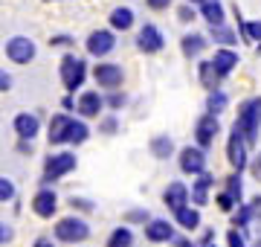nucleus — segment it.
Instances as JSON below:
<instances>
[{"label": "nucleus", "mask_w": 261, "mask_h": 247, "mask_svg": "<svg viewBox=\"0 0 261 247\" xmlns=\"http://www.w3.org/2000/svg\"><path fill=\"white\" fill-rule=\"evenodd\" d=\"M9 85H12V79L3 73V76H0V87H3V90H9Z\"/></svg>", "instance_id": "nucleus-42"}, {"label": "nucleus", "mask_w": 261, "mask_h": 247, "mask_svg": "<svg viewBox=\"0 0 261 247\" xmlns=\"http://www.w3.org/2000/svg\"><path fill=\"white\" fill-rule=\"evenodd\" d=\"M232 204H235V198L229 195V192H221V195H218V207L224 209V212H229V209H232Z\"/></svg>", "instance_id": "nucleus-35"}, {"label": "nucleus", "mask_w": 261, "mask_h": 247, "mask_svg": "<svg viewBox=\"0 0 261 247\" xmlns=\"http://www.w3.org/2000/svg\"><path fill=\"white\" fill-rule=\"evenodd\" d=\"M212 61H215V67H218V73H221V76H226V73L238 64V56H235L232 50H218Z\"/></svg>", "instance_id": "nucleus-20"}, {"label": "nucleus", "mask_w": 261, "mask_h": 247, "mask_svg": "<svg viewBox=\"0 0 261 247\" xmlns=\"http://www.w3.org/2000/svg\"><path fill=\"white\" fill-rule=\"evenodd\" d=\"M232 131H238L247 140V145H252L255 140H258V131H261V96H255V99H250V102L241 105V114H238V119H235V128Z\"/></svg>", "instance_id": "nucleus-1"}, {"label": "nucleus", "mask_w": 261, "mask_h": 247, "mask_svg": "<svg viewBox=\"0 0 261 247\" xmlns=\"http://www.w3.org/2000/svg\"><path fill=\"white\" fill-rule=\"evenodd\" d=\"M252 218V207H241L238 209V212H235V227H244V224H247V221Z\"/></svg>", "instance_id": "nucleus-32"}, {"label": "nucleus", "mask_w": 261, "mask_h": 247, "mask_svg": "<svg viewBox=\"0 0 261 247\" xmlns=\"http://www.w3.org/2000/svg\"><path fill=\"white\" fill-rule=\"evenodd\" d=\"M70 128H73V119L64 114L53 116L49 122V145H61V143H70Z\"/></svg>", "instance_id": "nucleus-9"}, {"label": "nucleus", "mask_w": 261, "mask_h": 247, "mask_svg": "<svg viewBox=\"0 0 261 247\" xmlns=\"http://www.w3.org/2000/svg\"><path fill=\"white\" fill-rule=\"evenodd\" d=\"M15 131H18L23 140H32V137L38 134V116H32V114L15 116Z\"/></svg>", "instance_id": "nucleus-17"}, {"label": "nucleus", "mask_w": 261, "mask_h": 247, "mask_svg": "<svg viewBox=\"0 0 261 247\" xmlns=\"http://www.w3.org/2000/svg\"><path fill=\"white\" fill-rule=\"evenodd\" d=\"M130 23H134V12L128 9V6H116V9L111 12V27L113 29H130Z\"/></svg>", "instance_id": "nucleus-21"}, {"label": "nucleus", "mask_w": 261, "mask_h": 247, "mask_svg": "<svg viewBox=\"0 0 261 247\" xmlns=\"http://www.w3.org/2000/svg\"><path fill=\"white\" fill-rule=\"evenodd\" d=\"M226 157H229V163H232L235 171H241L244 166H247V140H244L238 131H232V137H229V145H226Z\"/></svg>", "instance_id": "nucleus-6"}, {"label": "nucleus", "mask_w": 261, "mask_h": 247, "mask_svg": "<svg viewBox=\"0 0 261 247\" xmlns=\"http://www.w3.org/2000/svg\"><path fill=\"white\" fill-rule=\"evenodd\" d=\"M105 99L99 93H93V90H87V93L79 96V105H75V111L82 116H99V111H102Z\"/></svg>", "instance_id": "nucleus-15"}, {"label": "nucleus", "mask_w": 261, "mask_h": 247, "mask_svg": "<svg viewBox=\"0 0 261 247\" xmlns=\"http://www.w3.org/2000/svg\"><path fill=\"white\" fill-rule=\"evenodd\" d=\"M84 140H87V125L84 122H75L73 119V128H70V143H84Z\"/></svg>", "instance_id": "nucleus-28"}, {"label": "nucleus", "mask_w": 261, "mask_h": 247, "mask_svg": "<svg viewBox=\"0 0 261 247\" xmlns=\"http://www.w3.org/2000/svg\"><path fill=\"white\" fill-rule=\"evenodd\" d=\"M134 244V233L128 227H116L108 238V247H130Z\"/></svg>", "instance_id": "nucleus-22"}, {"label": "nucleus", "mask_w": 261, "mask_h": 247, "mask_svg": "<svg viewBox=\"0 0 261 247\" xmlns=\"http://www.w3.org/2000/svg\"><path fill=\"white\" fill-rule=\"evenodd\" d=\"M75 169V157L73 154H53L47 160V166H44V181H58L61 175H67V171Z\"/></svg>", "instance_id": "nucleus-4"}, {"label": "nucleus", "mask_w": 261, "mask_h": 247, "mask_svg": "<svg viewBox=\"0 0 261 247\" xmlns=\"http://www.w3.org/2000/svg\"><path fill=\"white\" fill-rule=\"evenodd\" d=\"M189 3H203V0H189Z\"/></svg>", "instance_id": "nucleus-46"}, {"label": "nucleus", "mask_w": 261, "mask_h": 247, "mask_svg": "<svg viewBox=\"0 0 261 247\" xmlns=\"http://www.w3.org/2000/svg\"><path fill=\"white\" fill-rule=\"evenodd\" d=\"M128 218L130 221H145V218H148V212H130Z\"/></svg>", "instance_id": "nucleus-40"}, {"label": "nucleus", "mask_w": 261, "mask_h": 247, "mask_svg": "<svg viewBox=\"0 0 261 247\" xmlns=\"http://www.w3.org/2000/svg\"><path fill=\"white\" fill-rule=\"evenodd\" d=\"M93 76L102 87H119L122 85V67L119 64H96Z\"/></svg>", "instance_id": "nucleus-12"}, {"label": "nucleus", "mask_w": 261, "mask_h": 247, "mask_svg": "<svg viewBox=\"0 0 261 247\" xmlns=\"http://www.w3.org/2000/svg\"><path fill=\"white\" fill-rule=\"evenodd\" d=\"M35 247H53V244H49L47 238H38V241H35Z\"/></svg>", "instance_id": "nucleus-44"}, {"label": "nucleus", "mask_w": 261, "mask_h": 247, "mask_svg": "<svg viewBox=\"0 0 261 247\" xmlns=\"http://www.w3.org/2000/svg\"><path fill=\"white\" fill-rule=\"evenodd\" d=\"M241 178H238V175H232V178H229V181H226V192H229V195H232L235 201H241Z\"/></svg>", "instance_id": "nucleus-31"}, {"label": "nucleus", "mask_w": 261, "mask_h": 247, "mask_svg": "<svg viewBox=\"0 0 261 247\" xmlns=\"http://www.w3.org/2000/svg\"><path fill=\"white\" fill-rule=\"evenodd\" d=\"M56 236H58V241H84V238L90 236V227L84 224L82 218H61L56 224Z\"/></svg>", "instance_id": "nucleus-3"}, {"label": "nucleus", "mask_w": 261, "mask_h": 247, "mask_svg": "<svg viewBox=\"0 0 261 247\" xmlns=\"http://www.w3.org/2000/svg\"><path fill=\"white\" fill-rule=\"evenodd\" d=\"M56 207H58V198H56V192H49V189H41L32 198V209H35V215H41V218H53Z\"/></svg>", "instance_id": "nucleus-11"}, {"label": "nucleus", "mask_w": 261, "mask_h": 247, "mask_svg": "<svg viewBox=\"0 0 261 247\" xmlns=\"http://www.w3.org/2000/svg\"><path fill=\"white\" fill-rule=\"evenodd\" d=\"M84 76H87V67H84L82 58L75 56H67L61 61V82H64L67 90H75V87L84 85Z\"/></svg>", "instance_id": "nucleus-2"}, {"label": "nucleus", "mask_w": 261, "mask_h": 247, "mask_svg": "<svg viewBox=\"0 0 261 247\" xmlns=\"http://www.w3.org/2000/svg\"><path fill=\"white\" fill-rule=\"evenodd\" d=\"M12 238V230L6 227V224H3V230H0V241H3V244H6V241H9Z\"/></svg>", "instance_id": "nucleus-38"}, {"label": "nucleus", "mask_w": 261, "mask_h": 247, "mask_svg": "<svg viewBox=\"0 0 261 247\" xmlns=\"http://www.w3.org/2000/svg\"><path fill=\"white\" fill-rule=\"evenodd\" d=\"M180 169L186 171V175H203V169H206V157H203V152L200 149H183L180 152Z\"/></svg>", "instance_id": "nucleus-7"}, {"label": "nucleus", "mask_w": 261, "mask_h": 247, "mask_svg": "<svg viewBox=\"0 0 261 247\" xmlns=\"http://www.w3.org/2000/svg\"><path fill=\"white\" fill-rule=\"evenodd\" d=\"M9 198H15V186H12L9 178H3L0 181V201H9Z\"/></svg>", "instance_id": "nucleus-33"}, {"label": "nucleus", "mask_w": 261, "mask_h": 247, "mask_svg": "<svg viewBox=\"0 0 261 247\" xmlns=\"http://www.w3.org/2000/svg\"><path fill=\"white\" fill-rule=\"evenodd\" d=\"M226 241H229V247H247V241H244V236L238 230H229L226 233Z\"/></svg>", "instance_id": "nucleus-34"}, {"label": "nucleus", "mask_w": 261, "mask_h": 247, "mask_svg": "<svg viewBox=\"0 0 261 247\" xmlns=\"http://www.w3.org/2000/svg\"><path fill=\"white\" fill-rule=\"evenodd\" d=\"M192 18H195V15H192L189 9H180V20H192Z\"/></svg>", "instance_id": "nucleus-43"}, {"label": "nucleus", "mask_w": 261, "mask_h": 247, "mask_svg": "<svg viewBox=\"0 0 261 247\" xmlns=\"http://www.w3.org/2000/svg\"><path fill=\"white\" fill-rule=\"evenodd\" d=\"M238 23H241L244 38H250V41H261V23H244V20H238Z\"/></svg>", "instance_id": "nucleus-29"}, {"label": "nucleus", "mask_w": 261, "mask_h": 247, "mask_svg": "<svg viewBox=\"0 0 261 247\" xmlns=\"http://www.w3.org/2000/svg\"><path fill=\"white\" fill-rule=\"evenodd\" d=\"M168 3H171V0H148L151 9H168Z\"/></svg>", "instance_id": "nucleus-37"}, {"label": "nucleus", "mask_w": 261, "mask_h": 247, "mask_svg": "<svg viewBox=\"0 0 261 247\" xmlns=\"http://www.w3.org/2000/svg\"><path fill=\"white\" fill-rule=\"evenodd\" d=\"M200 82H203V87H209V90H218V82H221V73H218V67H215V61H200Z\"/></svg>", "instance_id": "nucleus-19"}, {"label": "nucleus", "mask_w": 261, "mask_h": 247, "mask_svg": "<svg viewBox=\"0 0 261 247\" xmlns=\"http://www.w3.org/2000/svg\"><path fill=\"white\" fill-rule=\"evenodd\" d=\"M145 236H148V241H171L174 230H171L168 221H151L148 227H145Z\"/></svg>", "instance_id": "nucleus-16"}, {"label": "nucleus", "mask_w": 261, "mask_h": 247, "mask_svg": "<svg viewBox=\"0 0 261 247\" xmlns=\"http://www.w3.org/2000/svg\"><path fill=\"white\" fill-rule=\"evenodd\" d=\"M113 32H108V29H96V32H90V38H87V53L90 56H108L113 50Z\"/></svg>", "instance_id": "nucleus-8"}, {"label": "nucleus", "mask_w": 261, "mask_h": 247, "mask_svg": "<svg viewBox=\"0 0 261 247\" xmlns=\"http://www.w3.org/2000/svg\"><path fill=\"white\" fill-rule=\"evenodd\" d=\"M209 186H212V175H200L195 181V189H192V198H195V204H206V192H209Z\"/></svg>", "instance_id": "nucleus-23"}, {"label": "nucleus", "mask_w": 261, "mask_h": 247, "mask_svg": "<svg viewBox=\"0 0 261 247\" xmlns=\"http://www.w3.org/2000/svg\"><path fill=\"white\" fill-rule=\"evenodd\" d=\"M6 56H9L15 64H27V61L35 58V44L29 38H23V35H18V38H12L9 44H6Z\"/></svg>", "instance_id": "nucleus-5"}, {"label": "nucleus", "mask_w": 261, "mask_h": 247, "mask_svg": "<svg viewBox=\"0 0 261 247\" xmlns=\"http://www.w3.org/2000/svg\"><path fill=\"white\" fill-rule=\"evenodd\" d=\"M174 244H177V247H192V244H189V241H186V238H177Z\"/></svg>", "instance_id": "nucleus-45"}, {"label": "nucleus", "mask_w": 261, "mask_h": 247, "mask_svg": "<svg viewBox=\"0 0 261 247\" xmlns=\"http://www.w3.org/2000/svg\"><path fill=\"white\" fill-rule=\"evenodd\" d=\"M215 134H218V119H215L212 114L200 116V119H197V128H195V137H197V143H200V149L215 143Z\"/></svg>", "instance_id": "nucleus-10"}, {"label": "nucleus", "mask_w": 261, "mask_h": 247, "mask_svg": "<svg viewBox=\"0 0 261 247\" xmlns=\"http://www.w3.org/2000/svg\"><path fill=\"white\" fill-rule=\"evenodd\" d=\"M140 50L142 53H157V50H163V35H160V29L154 23H145L140 29Z\"/></svg>", "instance_id": "nucleus-13"}, {"label": "nucleus", "mask_w": 261, "mask_h": 247, "mask_svg": "<svg viewBox=\"0 0 261 247\" xmlns=\"http://www.w3.org/2000/svg\"><path fill=\"white\" fill-rule=\"evenodd\" d=\"M200 12H203V18L212 23V27H221L224 23V6L218 3V0H203L200 3Z\"/></svg>", "instance_id": "nucleus-18"}, {"label": "nucleus", "mask_w": 261, "mask_h": 247, "mask_svg": "<svg viewBox=\"0 0 261 247\" xmlns=\"http://www.w3.org/2000/svg\"><path fill=\"white\" fill-rule=\"evenodd\" d=\"M53 44H58V47H67V44H70V38H67V35H56V38H53Z\"/></svg>", "instance_id": "nucleus-39"}, {"label": "nucleus", "mask_w": 261, "mask_h": 247, "mask_svg": "<svg viewBox=\"0 0 261 247\" xmlns=\"http://www.w3.org/2000/svg\"><path fill=\"white\" fill-rule=\"evenodd\" d=\"M163 201H166L168 209H174V212H180V209H186V201H189V189L183 186V183H171L166 189V195H163Z\"/></svg>", "instance_id": "nucleus-14"}, {"label": "nucleus", "mask_w": 261, "mask_h": 247, "mask_svg": "<svg viewBox=\"0 0 261 247\" xmlns=\"http://www.w3.org/2000/svg\"><path fill=\"white\" fill-rule=\"evenodd\" d=\"M252 178H255V181H261V154L252 160Z\"/></svg>", "instance_id": "nucleus-36"}, {"label": "nucleus", "mask_w": 261, "mask_h": 247, "mask_svg": "<svg viewBox=\"0 0 261 247\" xmlns=\"http://www.w3.org/2000/svg\"><path fill=\"white\" fill-rule=\"evenodd\" d=\"M177 215V224L180 227H186V230H195L197 224H200V215H197V209H180V212H174Z\"/></svg>", "instance_id": "nucleus-25"}, {"label": "nucleus", "mask_w": 261, "mask_h": 247, "mask_svg": "<svg viewBox=\"0 0 261 247\" xmlns=\"http://www.w3.org/2000/svg\"><path fill=\"white\" fill-rule=\"evenodd\" d=\"M206 47V41H203V35H186L183 38V56H200V50Z\"/></svg>", "instance_id": "nucleus-24"}, {"label": "nucleus", "mask_w": 261, "mask_h": 247, "mask_svg": "<svg viewBox=\"0 0 261 247\" xmlns=\"http://www.w3.org/2000/svg\"><path fill=\"white\" fill-rule=\"evenodd\" d=\"M151 152H154V157L166 160L168 154H171V140H168V137H154V140H151Z\"/></svg>", "instance_id": "nucleus-26"}, {"label": "nucleus", "mask_w": 261, "mask_h": 247, "mask_svg": "<svg viewBox=\"0 0 261 247\" xmlns=\"http://www.w3.org/2000/svg\"><path fill=\"white\" fill-rule=\"evenodd\" d=\"M226 108V96L221 93V90H215V93H209V114H218V111H224Z\"/></svg>", "instance_id": "nucleus-27"}, {"label": "nucleus", "mask_w": 261, "mask_h": 247, "mask_svg": "<svg viewBox=\"0 0 261 247\" xmlns=\"http://www.w3.org/2000/svg\"><path fill=\"white\" fill-rule=\"evenodd\" d=\"M212 38L215 41H224V44H232L235 35L229 32V29H224V27H212Z\"/></svg>", "instance_id": "nucleus-30"}, {"label": "nucleus", "mask_w": 261, "mask_h": 247, "mask_svg": "<svg viewBox=\"0 0 261 247\" xmlns=\"http://www.w3.org/2000/svg\"><path fill=\"white\" fill-rule=\"evenodd\" d=\"M250 207H252V215H261V198H255Z\"/></svg>", "instance_id": "nucleus-41"}]
</instances>
